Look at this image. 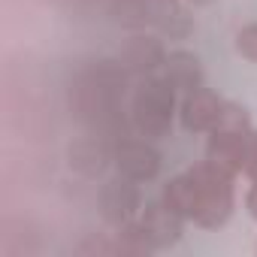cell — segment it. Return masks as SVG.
<instances>
[{"instance_id":"6da1fadb","label":"cell","mask_w":257,"mask_h":257,"mask_svg":"<svg viewBox=\"0 0 257 257\" xmlns=\"http://www.w3.org/2000/svg\"><path fill=\"white\" fill-rule=\"evenodd\" d=\"M127 73L121 61H94L70 85V109L94 137L112 149L131 137V118L124 115L121 100L127 91Z\"/></svg>"},{"instance_id":"7a4b0ae2","label":"cell","mask_w":257,"mask_h":257,"mask_svg":"<svg viewBox=\"0 0 257 257\" xmlns=\"http://www.w3.org/2000/svg\"><path fill=\"white\" fill-rule=\"evenodd\" d=\"M176 88L164 76H149L140 82L131 106V124L146 140H161L170 134L176 115Z\"/></svg>"},{"instance_id":"3957f363","label":"cell","mask_w":257,"mask_h":257,"mask_svg":"<svg viewBox=\"0 0 257 257\" xmlns=\"http://www.w3.org/2000/svg\"><path fill=\"white\" fill-rule=\"evenodd\" d=\"M197 188V215L194 224L215 230L221 224H227L230 212H233V176L218 170L215 164L203 161L197 167L188 170Z\"/></svg>"},{"instance_id":"277c9868","label":"cell","mask_w":257,"mask_h":257,"mask_svg":"<svg viewBox=\"0 0 257 257\" xmlns=\"http://www.w3.org/2000/svg\"><path fill=\"white\" fill-rule=\"evenodd\" d=\"M140 203H143L140 185L134 179L121 176V173H118V179H112V182H106L100 188V212L112 227H121L127 221H134L137 212H140Z\"/></svg>"},{"instance_id":"5b68a950","label":"cell","mask_w":257,"mask_h":257,"mask_svg":"<svg viewBox=\"0 0 257 257\" xmlns=\"http://www.w3.org/2000/svg\"><path fill=\"white\" fill-rule=\"evenodd\" d=\"M209 143H206V161L215 164L218 170L236 176L245 173V161H248V137L251 131H209Z\"/></svg>"},{"instance_id":"8992f818","label":"cell","mask_w":257,"mask_h":257,"mask_svg":"<svg viewBox=\"0 0 257 257\" xmlns=\"http://www.w3.org/2000/svg\"><path fill=\"white\" fill-rule=\"evenodd\" d=\"M112 158H115L118 173L134 182H152L161 170V155L146 140H131V137L121 140L112 149Z\"/></svg>"},{"instance_id":"52a82bcc","label":"cell","mask_w":257,"mask_h":257,"mask_svg":"<svg viewBox=\"0 0 257 257\" xmlns=\"http://www.w3.org/2000/svg\"><path fill=\"white\" fill-rule=\"evenodd\" d=\"M224 109V100L209 91V88H197V91H188L182 97V109H179V118H182V127L188 134H203V131H212L218 124V115Z\"/></svg>"},{"instance_id":"ba28073f","label":"cell","mask_w":257,"mask_h":257,"mask_svg":"<svg viewBox=\"0 0 257 257\" xmlns=\"http://www.w3.org/2000/svg\"><path fill=\"white\" fill-rule=\"evenodd\" d=\"M118 61L131 76H152L164 67L167 52H164L161 40H155V37H131L121 46Z\"/></svg>"},{"instance_id":"9c48e42d","label":"cell","mask_w":257,"mask_h":257,"mask_svg":"<svg viewBox=\"0 0 257 257\" xmlns=\"http://www.w3.org/2000/svg\"><path fill=\"white\" fill-rule=\"evenodd\" d=\"M182 221L170 206L164 203H149L140 215V224L146 230V239L152 248H170L182 239Z\"/></svg>"},{"instance_id":"30bf717a","label":"cell","mask_w":257,"mask_h":257,"mask_svg":"<svg viewBox=\"0 0 257 257\" xmlns=\"http://www.w3.org/2000/svg\"><path fill=\"white\" fill-rule=\"evenodd\" d=\"M164 79L179 91V94H188V91H197L203 85V67H200V58L191 55V52H173L167 55L164 61Z\"/></svg>"},{"instance_id":"8fae6325","label":"cell","mask_w":257,"mask_h":257,"mask_svg":"<svg viewBox=\"0 0 257 257\" xmlns=\"http://www.w3.org/2000/svg\"><path fill=\"white\" fill-rule=\"evenodd\" d=\"M67 158H70V167H73L76 173H82V176L91 179V176L103 173V167H106V161H109V143H103L100 137L79 140V143L70 146Z\"/></svg>"},{"instance_id":"7c38bea8","label":"cell","mask_w":257,"mask_h":257,"mask_svg":"<svg viewBox=\"0 0 257 257\" xmlns=\"http://www.w3.org/2000/svg\"><path fill=\"white\" fill-rule=\"evenodd\" d=\"M164 206H170L179 218L194 221V215H197V188H194L191 173H182V176H176L173 182L164 185Z\"/></svg>"},{"instance_id":"4fadbf2b","label":"cell","mask_w":257,"mask_h":257,"mask_svg":"<svg viewBox=\"0 0 257 257\" xmlns=\"http://www.w3.org/2000/svg\"><path fill=\"white\" fill-rule=\"evenodd\" d=\"M109 13L115 22H121L127 28H143L155 16V0H112Z\"/></svg>"},{"instance_id":"5bb4252c","label":"cell","mask_w":257,"mask_h":257,"mask_svg":"<svg viewBox=\"0 0 257 257\" xmlns=\"http://www.w3.org/2000/svg\"><path fill=\"white\" fill-rule=\"evenodd\" d=\"M218 131H251V118H248V109L239 106V103H224L221 115H218ZM212 127V131H215Z\"/></svg>"},{"instance_id":"9a60e30c","label":"cell","mask_w":257,"mask_h":257,"mask_svg":"<svg viewBox=\"0 0 257 257\" xmlns=\"http://www.w3.org/2000/svg\"><path fill=\"white\" fill-rule=\"evenodd\" d=\"M236 52H239L245 61L257 64V25H245V28L236 34Z\"/></svg>"},{"instance_id":"2e32d148","label":"cell","mask_w":257,"mask_h":257,"mask_svg":"<svg viewBox=\"0 0 257 257\" xmlns=\"http://www.w3.org/2000/svg\"><path fill=\"white\" fill-rule=\"evenodd\" d=\"M245 176L251 182H257V131H251L248 137V161H245Z\"/></svg>"},{"instance_id":"e0dca14e","label":"cell","mask_w":257,"mask_h":257,"mask_svg":"<svg viewBox=\"0 0 257 257\" xmlns=\"http://www.w3.org/2000/svg\"><path fill=\"white\" fill-rule=\"evenodd\" d=\"M245 206H248V215L257 218V182H251V188L245 194Z\"/></svg>"},{"instance_id":"ac0fdd59","label":"cell","mask_w":257,"mask_h":257,"mask_svg":"<svg viewBox=\"0 0 257 257\" xmlns=\"http://www.w3.org/2000/svg\"><path fill=\"white\" fill-rule=\"evenodd\" d=\"M194 4H212V0H194Z\"/></svg>"}]
</instances>
